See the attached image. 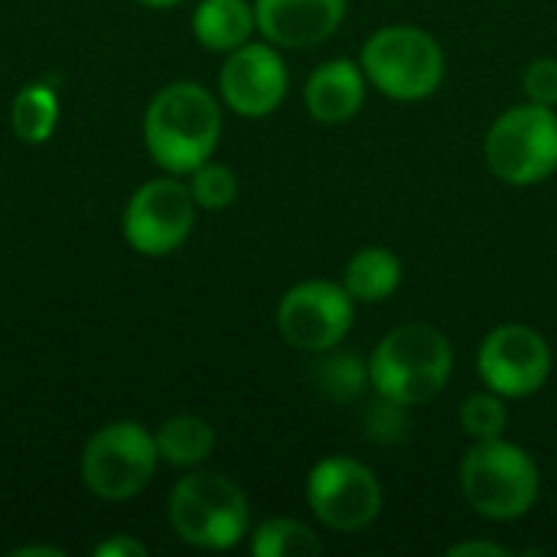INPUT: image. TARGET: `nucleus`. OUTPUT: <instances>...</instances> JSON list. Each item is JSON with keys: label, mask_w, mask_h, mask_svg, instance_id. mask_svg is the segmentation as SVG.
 <instances>
[{"label": "nucleus", "mask_w": 557, "mask_h": 557, "mask_svg": "<svg viewBox=\"0 0 557 557\" xmlns=\"http://www.w3.org/2000/svg\"><path fill=\"white\" fill-rule=\"evenodd\" d=\"M450 557H509V548H503V545H493V542H476V539H470V542H460V545H450Z\"/></svg>", "instance_id": "nucleus-26"}, {"label": "nucleus", "mask_w": 557, "mask_h": 557, "mask_svg": "<svg viewBox=\"0 0 557 557\" xmlns=\"http://www.w3.org/2000/svg\"><path fill=\"white\" fill-rule=\"evenodd\" d=\"M476 369L490 392L503 398H529L552 375V349L532 326L503 323L483 339Z\"/></svg>", "instance_id": "nucleus-11"}, {"label": "nucleus", "mask_w": 557, "mask_h": 557, "mask_svg": "<svg viewBox=\"0 0 557 557\" xmlns=\"http://www.w3.org/2000/svg\"><path fill=\"white\" fill-rule=\"evenodd\" d=\"M307 503L317 522L352 535L369 529L382 512L379 476L352 457H323L307 476Z\"/></svg>", "instance_id": "nucleus-8"}, {"label": "nucleus", "mask_w": 557, "mask_h": 557, "mask_svg": "<svg viewBox=\"0 0 557 557\" xmlns=\"http://www.w3.org/2000/svg\"><path fill=\"white\" fill-rule=\"evenodd\" d=\"M157 437L137 421H114L101 428L82 454V480L91 496L124 503L147 490L157 470Z\"/></svg>", "instance_id": "nucleus-7"}, {"label": "nucleus", "mask_w": 557, "mask_h": 557, "mask_svg": "<svg viewBox=\"0 0 557 557\" xmlns=\"http://www.w3.org/2000/svg\"><path fill=\"white\" fill-rule=\"evenodd\" d=\"M408 408L395 405L388 398H379L369 411H366V437L372 444H398L408 434Z\"/></svg>", "instance_id": "nucleus-23"}, {"label": "nucleus", "mask_w": 557, "mask_h": 557, "mask_svg": "<svg viewBox=\"0 0 557 557\" xmlns=\"http://www.w3.org/2000/svg\"><path fill=\"white\" fill-rule=\"evenodd\" d=\"M454 372V346L431 323H401L375 346L369 382L379 398L405 408L434 401Z\"/></svg>", "instance_id": "nucleus-2"}, {"label": "nucleus", "mask_w": 557, "mask_h": 557, "mask_svg": "<svg viewBox=\"0 0 557 557\" xmlns=\"http://www.w3.org/2000/svg\"><path fill=\"white\" fill-rule=\"evenodd\" d=\"M137 3H144V7H150V10H170V7H176V3H183V0H137Z\"/></svg>", "instance_id": "nucleus-28"}, {"label": "nucleus", "mask_w": 557, "mask_h": 557, "mask_svg": "<svg viewBox=\"0 0 557 557\" xmlns=\"http://www.w3.org/2000/svg\"><path fill=\"white\" fill-rule=\"evenodd\" d=\"M166 516L173 532L202 552L235 548L251 525L245 493L219 473H193L180 480L170 493Z\"/></svg>", "instance_id": "nucleus-4"}, {"label": "nucleus", "mask_w": 557, "mask_h": 557, "mask_svg": "<svg viewBox=\"0 0 557 557\" xmlns=\"http://www.w3.org/2000/svg\"><path fill=\"white\" fill-rule=\"evenodd\" d=\"M346 16V0H255V20L268 42L310 49L326 42Z\"/></svg>", "instance_id": "nucleus-13"}, {"label": "nucleus", "mask_w": 557, "mask_h": 557, "mask_svg": "<svg viewBox=\"0 0 557 557\" xmlns=\"http://www.w3.org/2000/svg\"><path fill=\"white\" fill-rule=\"evenodd\" d=\"M522 88H525L529 101L555 108L557 104V59H548V55L535 59V62L525 69V75H522Z\"/></svg>", "instance_id": "nucleus-24"}, {"label": "nucleus", "mask_w": 557, "mask_h": 557, "mask_svg": "<svg viewBox=\"0 0 557 557\" xmlns=\"http://www.w3.org/2000/svg\"><path fill=\"white\" fill-rule=\"evenodd\" d=\"M323 552L320 535L297 519H268L251 535L255 557H310Z\"/></svg>", "instance_id": "nucleus-19"}, {"label": "nucleus", "mask_w": 557, "mask_h": 557, "mask_svg": "<svg viewBox=\"0 0 557 557\" xmlns=\"http://www.w3.org/2000/svg\"><path fill=\"white\" fill-rule=\"evenodd\" d=\"M460 424L473 441H496L509 428L506 398L496 392H476L460 405Z\"/></svg>", "instance_id": "nucleus-21"}, {"label": "nucleus", "mask_w": 557, "mask_h": 557, "mask_svg": "<svg viewBox=\"0 0 557 557\" xmlns=\"http://www.w3.org/2000/svg\"><path fill=\"white\" fill-rule=\"evenodd\" d=\"M460 490L483 519L512 522L535 509L542 473L519 444H509L506 437L476 441L460 463Z\"/></svg>", "instance_id": "nucleus-3"}, {"label": "nucleus", "mask_w": 557, "mask_h": 557, "mask_svg": "<svg viewBox=\"0 0 557 557\" xmlns=\"http://www.w3.org/2000/svg\"><path fill=\"white\" fill-rule=\"evenodd\" d=\"M356 320V300L343 284L304 281L290 287L277 304V330L287 346L323 356L339 349Z\"/></svg>", "instance_id": "nucleus-9"}, {"label": "nucleus", "mask_w": 557, "mask_h": 557, "mask_svg": "<svg viewBox=\"0 0 557 557\" xmlns=\"http://www.w3.org/2000/svg\"><path fill=\"white\" fill-rule=\"evenodd\" d=\"M59 121V98L49 85H26L10 104V127L23 144H42L52 137Z\"/></svg>", "instance_id": "nucleus-18"}, {"label": "nucleus", "mask_w": 557, "mask_h": 557, "mask_svg": "<svg viewBox=\"0 0 557 557\" xmlns=\"http://www.w3.org/2000/svg\"><path fill=\"white\" fill-rule=\"evenodd\" d=\"M196 222V199L180 180L144 183L124 209V238L134 251L163 258L176 251Z\"/></svg>", "instance_id": "nucleus-10"}, {"label": "nucleus", "mask_w": 557, "mask_h": 557, "mask_svg": "<svg viewBox=\"0 0 557 557\" xmlns=\"http://www.w3.org/2000/svg\"><path fill=\"white\" fill-rule=\"evenodd\" d=\"M366 72L349 59H330L307 78L304 101L313 121L320 124H346L359 114L366 101Z\"/></svg>", "instance_id": "nucleus-14"}, {"label": "nucleus", "mask_w": 557, "mask_h": 557, "mask_svg": "<svg viewBox=\"0 0 557 557\" xmlns=\"http://www.w3.org/2000/svg\"><path fill=\"white\" fill-rule=\"evenodd\" d=\"M29 555H46V557H62L59 548H16L13 557H29Z\"/></svg>", "instance_id": "nucleus-27"}, {"label": "nucleus", "mask_w": 557, "mask_h": 557, "mask_svg": "<svg viewBox=\"0 0 557 557\" xmlns=\"http://www.w3.org/2000/svg\"><path fill=\"white\" fill-rule=\"evenodd\" d=\"M222 101L242 117H268L287 95V65L274 42H245L219 72Z\"/></svg>", "instance_id": "nucleus-12"}, {"label": "nucleus", "mask_w": 557, "mask_h": 557, "mask_svg": "<svg viewBox=\"0 0 557 557\" xmlns=\"http://www.w3.org/2000/svg\"><path fill=\"white\" fill-rule=\"evenodd\" d=\"M317 385L326 398L336 405L359 401L362 392L372 385L369 382V362H362L352 352H323V362L317 366Z\"/></svg>", "instance_id": "nucleus-20"}, {"label": "nucleus", "mask_w": 557, "mask_h": 557, "mask_svg": "<svg viewBox=\"0 0 557 557\" xmlns=\"http://www.w3.org/2000/svg\"><path fill=\"white\" fill-rule=\"evenodd\" d=\"M401 284V258L392 248L369 245L356 251L343 271V287L356 304H382Z\"/></svg>", "instance_id": "nucleus-16"}, {"label": "nucleus", "mask_w": 557, "mask_h": 557, "mask_svg": "<svg viewBox=\"0 0 557 557\" xmlns=\"http://www.w3.org/2000/svg\"><path fill=\"white\" fill-rule=\"evenodd\" d=\"M258 29L255 7L248 0H202L193 13L196 39L212 52H232Z\"/></svg>", "instance_id": "nucleus-15"}, {"label": "nucleus", "mask_w": 557, "mask_h": 557, "mask_svg": "<svg viewBox=\"0 0 557 557\" xmlns=\"http://www.w3.org/2000/svg\"><path fill=\"white\" fill-rule=\"evenodd\" d=\"M189 176H193L189 193H193L196 206H202V209L219 212V209L232 206L235 196H238V180H235V173H232L228 166H222V163L206 160V163H202L199 170H193Z\"/></svg>", "instance_id": "nucleus-22"}, {"label": "nucleus", "mask_w": 557, "mask_h": 557, "mask_svg": "<svg viewBox=\"0 0 557 557\" xmlns=\"http://www.w3.org/2000/svg\"><path fill=\"white\" fill-rule=\"evenodd\" d=\"M366 78L395 101H424L444 82V49L421 26L375 29L359 59Z\"/></svg>", "instance_id": "nucleus-5"}, {"label": "nucleus", "mask_w": 557, "mask_h": 557, "mask_svg": "<svg viewBox=\"0 0 557 557\" xmlns=\"http://www.w3.org/2000/svg\"><path fill=\"white\" fill-rule=\"evenodd\" d=\"M212 447H215V431L209 428V421H202L196 414L170 418L157 431V454L170 467H183V470L199 467L202 460H209Z\"/></svg>", "instance_id": "nucleus-17"}, {"label": "nucleus", "mask_w": 557, "mask_h": 557, "mask_svg": "<svg viewBox=\"0 0 557 557\" xmlns=\"http://www.w3.org/2000/svg\"><path fill=\"white\" fill-rule=\"evenodd\" d=\"M222 137L219 101L196 82H173L153 95L144 114L147 153L166 173H193L212 160Z\"/></svg>", "instance_id": "nucleus-1"}, {"label": "nucleus", "mask_w": 557, "mask_h": 557, "mask_svg": "<svg viewBox=\"0 0 557 557\" xmlns=\"http://www.w3.org/2000/svg\"><path fill=\"white\" fill-rule=\"evenodd\" d=\"M144 555H147V548H144L140 542L127 539V535H114V539H108V542H101V545L95 548V557H144Z\"/></svg>", "instance_id": "nucleus-25"}, {"label": "nucleus", "mask_w": 557, "mask_h": 557, "mask_svg": "<svg viewBox=\"0 0 557 557\" xmlns=\"http://www.w3.org/2000/svg\"><path fill=\"white\" fill-rule=\"evenodd\" d=\"M486 166L509 186H532L557 170V114L548 104H516L503 111L483 144Z\"/></svg>", "instance_id": "nucleus-6"}]
</instances>
